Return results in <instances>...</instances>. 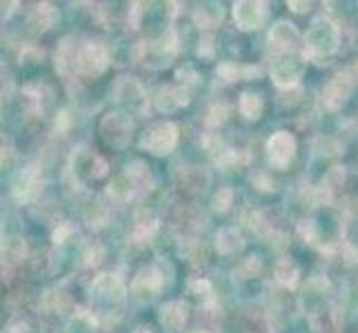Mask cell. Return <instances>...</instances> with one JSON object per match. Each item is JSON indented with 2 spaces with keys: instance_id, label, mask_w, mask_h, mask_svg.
<instances>
[{
  "instance_id": "d4e9b609",
  "label": "cell",
  "mask_w": 358,
  "mask_h": 333,
  "mask_svg": "<svg viewBox=\"0 0 358 333\" xmlns=\"http://www.w3.org/2000/svg\"><path fill=\"white\" fill-rule=\"evenodd\" d=\"M274 278H276V282L280 287L294 289L296 285H299V280H301V269L292 260V258H280V260L276 262V267H274Z\"/></svg>"
},
{
  "instance_id": "5b68a950",
  "label": "cell",
  "mask_w": 358,
  "mask_h": 333,
  "mask_svg": "<svg viewBox=\"0 0 358 333\" xmlns=\"http://www.w3.org/2000/svg\"><path fill=\"white\" fill-rule=\"evenodd\" d=\"M109 67V49L101 40H87L78 47L76 73L80 78H98Z\"/></svg>"
},
{
  "instance_id": "7a4b0ae2",
  "label": "cell",
  "mask_w": 358,
  "mask_h": 333,
  "mask_svg": "<svg viewBox=\"0 0 358 333\" xmlns=\"http://www.w3.org/2000/svg\"><path fill=\"white\" fill-rule=\"evenodd\" d=\"M341 45V29L331 18H316L305 34L303 54L310 60H323L331 54H336Z\"/></svg>"
},
{
  "instance_id": "44dd1931",
  "label": "cell",
  "mask_w": 358,
  "mask_h": 333,
  "mask_svg": "<svg viewBox=\"0 0 358 333\" xmlns=\"http://www.w3.org/2000/svg\"><path fill=\"white\" fill-rule=\"evenodd\" d=\"M76 58H78V47L73 45V38H63L56 49V69L60 76H71L76 73Z\"/></svg>"
},
{
  "instance_id": "30bf717a",
  "label": "cell",
  "mask_w": 358,
  "mask_h": 333,
  "mask_svg": "<svg viewBox=\"0 0 358 333\" xmlns=\"http://www.w3.org/2000/svg\"><path fill=\"white\" fill-rule=\"evenodd\" d=\"M69 167H71V174L78 180H101L109 171L107 160L90 149H85V147H80V149L71 154Z\"/></svg>"
},
{
  "instance_id": "1f68e13d",
  "label": "cell",
  "mask_w": 358,
  "mask_h": 333,
  "mask_svg": "<svg viewBox=\"0 0 358 333\" xmlns=\"http://www.w3.org/2000/svg\"><path fill=\"white\" fill-rule=\"evenodd\" d=\"M203 149L209 154V156H214V160H220L225 154H227V142L220 138L218 133H205L203 135Z\"/></svg>"
},
{
  "instance_id": "603a6c76",
  "label": "cell",
  "mask_w": 358,
  "mask_h": 333,
  "mask_svg": "<svg viewBox=\"0 0 358 333\" xmlns=\"http://www.w3.org/2000/svg\"><path fill=\"white\" fill-rule=\"evenodd\" d=\"M176 182L180 184V189L196 193V191H203L207 187L209 176L199 167H182L176 174Z\"/></svg>"
},
{
  "instance_id": "3957f363",
  "label": "cell",
  "mask_w": 358,
  "mask_h": 333,
  "mask_svg": "<svg viewBox=\"0 0 358 333\" xmlns=\"http://www.w3.org/2000/svg\"><path fill=\"white\" fill-rule=\"evenodd\" d=\"M90 298H92V311L94 316H103V313H120L127 298V289L122 285V280L114 274H101L90 289Z\"/></svg>"
},
{
  "instance_id": "f35d334b",
  "label": "cell",
  "mask_w": 358,
  "mask_h": 333,
  "mask_svg": "<svg viewBox=\"0 0 358 333\" xmlns=\"http://www.w3.org/2000/svg\"><path fill=\"white\" fill-rule=\"evenodd\" d=\"M73 233V225H69V222H63V225H58V229H54L52 233V240L54 244H65Z\"/></svg>"
},
{
  "instance_id": "74e56055",
  "label": "cell",
  "mask_w": 358,
  "mask_h": 333,
  "mask_svg": "<svg viewBox=\"0 0 358 333\" xmlns=\"http://www.w3.org/2000/svg\"><path fill=\"white\" fill-rule=\"evenodd\" d=\"M176 78H178V84H182V87H187V89H189L192 84L199 82V73H196L192 67H182V69H178Z\"/></svg>"
},
{
  "instance_id": "e575fe53",
  "label": "cell",
  "mask_w": 358,
  "mask_h": 333,
  "mask_svg": "<svg viewBox=\"0 0 358 333\" xmlns=\"http://www.w3.org/2000/svg\"><path fill=\"white\" fill-rule=\"evenodd\" d=\"M231 202H234V189H229V187L218 189V193L214 195V212H218V214L227 212Z\"/></svg>"
},
{
  "instance_id": "ba28073f",
  "label": "cell",
  "mask_w": 358,
  "mask_h": 333,
  "mask_svg": "<svg viewBox=\"0 0 358 333\" xmlns=\"http://www.w3.org/2000/svg\"><path fill=\"white\" fill-rule=\"evenodd\" d=\"M114 98L127 111L136 116H143L150 105H147V91L134 76H120L114 84Z\"/></svg>"
},
{
  "instance_id": "ee69618b",
  "label": "cell",
  "mask_w": 358,
  "mask_h": 333,
  "mask_svg": "<svg viewBox=\"0 0 358 333\" xmlns=\"http://www.w3.org/2000/svg\"><path fill=\"white\" fill-rule=\"evenodd\" d=\"M192 333H207V331H201V329H199V331H192Z\"/></svg>"
},
{
  "instance_id": "ffe728a7",
  "label": "cell",
  "mask_w": 358,
  "mask_h": 333,
  "mask_svg": "<svg viewBox=\"0 0 358 333\" xmlns=\"http://www.w3.org/2000/svg\"><path fill=\"white\" fill-rule=\"evenodd\" d=\"M303 78V65L294 60H278L271 65V80L278 89H296Z\"/></svg>"
},
{
  "instance_id": "8992f818",
  "label": "cell",
  "mask_w": 358,
  "mask_h": 333,
  "mask_svg": "<svg viewBox=\"0 0 358 333\" xmlns=\"http://www.w3.org/2000/svg\"><path fill=\"white\" fill-rule=\"evenodd\" d=\"M178 145V127L176 122H158V125L150 127L141 138V149H147L154 156H167L176 149Z\"/></svg>"
},
{
  "instance_id": "4dcf8cb0",
  "label": "cell",
  "mask_w": 358,
  "mask_h": 333,
  "mask_svg": "<svg viewBox=\"0 0 358 333\" xmlns=\"http://www.w3.org/2000/svg\"><path fill=\"white\" fill-rule=\"evenodd\" d=\"M43 306H45V311L47 313H52V316H63L69 306H71V300H69V295L65 291H47L43 295Z\"/></svg>"
},
{
  "instance_id": "d6a6232c",
  "label": "cell",
  "mask_w": 358,
  "mask_h": 333,
  "mask_svg": "<svg viewBox=\"0 0 358 333\" xmlns=\"http://www.w3.org/2000/svg\"><path fill=\"white\" fill-rule=\"evenodd\" d=\"M261 269H263L261 258H258V256H247L245 260L236 267L234 274H238L241 278H256L258 274H261Z\"/></svg>"
},
{
  "instance_id": "9a60e30c",
  "label": "cell",
  "mask_w": 358,
  "mask_h": 333,
  "mask_svg": "<svg viewBox=\"0 0 358 333\" xmlns=\"http://www.w3.org/2000/svg\"><path fill=\"white\" fill-rule=\"evenodd\" d=\"M267 18V5L258 0H241L234 5V22L243 31L258 29Z\"/></svg>"
},
{
  "instance_id": "5bb4252c",
  "label": "cell",
  "mask_w": 358,
  "mask_h": 333,
  "mask_svg": "<svg viewBox=\"0 0 358 333\" xmlns=\"http://www.w3.org/2000/svg\"><path fill=\"white\" fill-rule=\"evenodd\" d=\"M163 285H165V276H163V271L158 269V265H147L136 274L131 282V293L141 300H150L154 295H158Z\"/></svg>"
},
{
  "instance_id": "4316f807",
  "label": "cell",
  "mask_w": 358,
  "mask_h": 333,
  "mask_svg": "<svg viewBox=\"0 0 358 333\" xmlns=\"http://www.w3.org/2000/svg\"><path fill=\"white\" fill-rule=\"evenodd\" d=\"M27 258V244L22 238H7L3 240V267L11 269L20 265Z\"/></svg>"
},
{
  "instance_id": "836d02e7",
  "label": "cell",
  "mask_w": 358,
  "mask_h": 333,
  "mask_svg": "<svg viewBox=\"0 0 358 333\" xmlns=\"http://www.w3.org/2000/svg\"><path fill=\"white\" fill-rule=\"evenodd\" d=\"M227 116H229V107L220 103V105H214L212 109L207 111L205 122L209 127H218V125H223V122L227 120Z\"/></svg>"
},
{
  "instance_id": "277c9868",
  "label": "cell",
  "mask_w": 358,
  "mask_h": 333,
  "mask_svg": "<svg viewBox=\"0 0 358 333\" xmlns=\"http://www.w3.org/2000/svg\"><path fill=\"white\" fill-rule=\"evenodd\" d=\"M178 52V38L174 29H167L163 36H158L156 40H145L138 43V49H136V56H138L145 65L150 67H167L169 60L176 56Z\"/></svg>"
},
{
  "instance_id": "83f0119b",
  "label": "cell",
  "mask_w": 358,
  "mask_h": 333,
  "mask_svg": "<svg viewBox=\"0 0 358 333\" xmlns=\"http://www.w3.org/2000/svg\"><path fill=\"white\" fill-rule=\"evenodd\" d=\"M187 293H192V298H196V300L201 302L203 309L216 304L214 302V287H212V282L205 280V278H194V280H189Z\"/></svg>"
},
{
  "instance_id": "ac0fdd59",
  "label": "cell",
  "mask_w": 358,
  "mask_h": 333,
  "mask_svg": "<svg viewBox=\"0 0 358 333\" xmlns=\"http://www.w3.org/2000/svg\"><path fill=\"white\" fill-rule=\"evenodd\" d=\"M189 320V304L182 300H169L158 309V323L167 333H178Z\"/></svg>"
},
{
  "instance_id": "8d00e7d4",
  "label": "cell",
  "mask_w": 358,
  "mask_h": 333,
  "mask_svg": "<svg viewBox=\"0 0 358 333\" xmlns=\"http://www.w3.org/2000/svg\"><path fill=\"white\" fill-rule=\"evenodd\" d=\"M218 73L227 82H231V80H236V78H243V67H236L234 63H223V65H218Z\"/></svg>"
},
{
  "instance_id": "f546056e",
  "label": "cell",
  "mask_w": 358,
  "mask_h": 333,
  "mask_svg": "<svg viewBox=\"0 0 358 333\" xmlns=\"http://www.w3.org/2000/svg\"><path fill=\"white\" fill-rule=\"evenodd\" d=\"M54 22H56V9L49 3L38 5L29 16V27H34V31H45L52 27Z\"/></svg>"
},
{
  "instance_id": "60d3db41",
  "label": "cell",
  "mask_w": 358,
  "mask_h": 333,
  "mask_svg": "<svg viewBox=\"0 0 358 333\" xmlns=\"http://www.w3.org/2000/svg\"><path fill=\"white\" fill-rule=\"evenodd\" d=\"M145 7L143 3H134L131 9H129V24H131V29H138V24H141V16H143V9Z\"/></svg>"
},
{
  "instance_id": "484cf974",
  "label": "cell",
  "mask_w": 358,
  "mask_h": 333,
  "mask_svg": "<svg viewBox=\"0 0 358 333\" xmlns=\"http://www.w3.org/2000/svg\"><path fill=\"white\" fill-rule=\"evenodd\" d=\"M223 16H225V11L220 3H205L196 9L194 20L199 24V29H214L218 27V22L223 20Z\"/></svg>"
},
{
  "instance_id": "d590c367",
  "label": "cell",
  "mask_w": 358,
  "mask_h": 333,
  "mask_svg": "<svg viewBox=\"0 0 358 333\" xmlns=\"http://www.w3.org/2000/svg\"><path fill=\"white\" fill-rule=\"evenodd\" d=\"M214 43H216V38H214L212 34L201 36V40H199V56L201 58H214V54H216Z\"/></svg>"
},
{
  "instance_id": "b9f144b4",
  "label": "cell",
  "mask_w": 358,
  "mask_h": 333,
  "mask_svg": "<svg viewBox=\"0 0 358 333\" xmlns=\"http://www.w3.org/2000/svg\"><path fill=\"white\" fill-rule=\"evenodd\" d=\"M289 7L294 9V11H299V14H303V11H310V3H296V0H292L289 3Z\"/></svg>"
},
{
  "instance_id": "e0dca14e",
  "label": "cell",
  "mask_w": 358,
  "mask_h": 333,
  "mask_svg": "<svg viewBox=\"0 0 358 333\" xmlns=\"http://www.w3.org/2000/svg\"><path fill=\"white\" fill-rule=\"evenodd\" d=\"M154 107L163 114H171L185 105H189V89L182 87V84H163L158 87L154 94Z\"/></svg>"
},
{
  "instance_id": "f1b7e54d",
  "label": "cell",
  "mask_w": 358,
  "mask_h": 333,
  "mask_svg": "<svg viewBox=\"0 0 358 333\" xmlns=\"http://www.w3.org/2000/svg\"><path fill=\"white\" fill-rule=\"evenodd\" d=\"M265 109V103L263 98L258 94H252V91H245L241 94V101H238V111L243 114L245 120H258Z\"/></svg>"
},
{
  "instance_id": "4fadbf2b",
  "label": "cell",
  "mask_w": 358,
  "mask_h": 333,
  "mask_svg": "<svg viewBox=\"0 0 358 333\" xmlns=\"http://www.w3.org/2000/svg\"><path fill=\"white\" fill-rule=\"evenodd\" d=\"M269 49L271 54H292L301 45V34L287 20H278L269 29Z\"/></svg>"
},
{
  "instance_id": "cb8c5ba5",
  "label": "cell",
  "mask_w": 358,
  "mask_h": 333,
  "mask_svg": "<svg viewBox=\"0 0 358 333\" xmlns=\"http://www.w3.org/2000/svg\"><path fill=\"white\" fill-rule=\"evenodd\" d=\"M214 244H216V251L220 256H234V253H238L245 246V240H243L238 229L227 227V229H220L216 233V242Z\"/></svg>"
},
{
  "instance_id": "7402d4cb",
  "label": "cell",
  "mask_w": 358,
  "mask_h": 333,
  "mask_svg": "<svg viewBox=\"0 0 358 333\" xmlns=\"http://www.w3.org/2000/svg\"><path fill=\"white\" fill-rule=\"evenodd\" d=\"M158 231V218L150 212V209H141L134 218V238L138 242H150Z\"/></svg>"
},
{
  "instance_id": "6da1fadb",
  "label": "cell",
  "mask_w": 358,
  "mask_h": 333,
  "mask_svg": "<svg viewBox=\"0 0 358 333\" xmlns=\"http://www.w3.org/2000/svg\"><path fill=\"white\" fill-rule=\"evenodd\" d=\"M152 189V174L150 167L141 160H134L125 167L122 174H118L107 187V195L109 200L114 202H127L134 198H141L147 191Z\"/></svg>"
},
{
  "instance_id": "7bdbcfd3",
  "label": "cell",
  "mask_w": 358,
  "mask_h": 333,
  "mask_svg": "<svg viewBox=\"0 0 358 333\" xmlns=\"http://www.w3.org/2000/svg\"><path fill=\"white\" fill-rule=\"evenodd\" d=\"M131 333H152V329L150 327H136Z\"/></svg>"
},
{
  "instance_id": "d6986e66",
  "label": "cell",
  "mask_w": 358,
  "mask_h": 333,
  "mask_svg": "<svg viewBox=\"0 0 358 333\" xmlns=\"http://www.w3.org/2000/svg\"><path fill=\"white\" fill-rule=\"evenodd\" d=\"M307 318H310L312 333H341L343 323H345L343 311L336 304H327L325 309H320Z\"/></svg>"
},
{
  "instance_id": "9c48e42d",
  "label": "cell",
  "mask_w": 358,
  "mask_h": 333,
  "mask_svg": "<svg viewBox=\"0 0 358 333\" xmlns=\"http://www.w3.org/2000/svg\"><path fill=\"white\" fill-rule=\"evenodd\" d=\"M356 82H358V78L354 76L350 67H348V69H343V71H338L336 76H331L329 82L323 87V94H320V98H323V105H325L329 111L341 109L345 103H348V98L352 96Z\"/></svg>"
},
{
  "instance_id": "7c38bea8",
  "label": "cell",
  "mask_w": 358,
  "mask_h": 333,
  "mask_svg": "<svg viewBox=\"0 0 358 333\" xmlns=\"http://www.w3.org/2000/svg\"><path fill=\"white\" fill-rule=\"evenodd\" d=\"M41 184H43L41 167L27 165V167H22L14 178H11V195L16 198V202L27 205L41 193Z\"/></svg>"
},
{
  "instance_id": "2e32d148",
  "label": "cell",
  "mask_w": 358,
  "mask_h": 333,
  "mask_svg": "<svg viewBox=\"0 0 358 333\" xmlns=\"http://www.w3.org/2000/svg\"><path fill=\"white\" fill-rule=\"evenodd\" d=\"M331 300V285L327 278H312L307 282V287L303 291V298H301V304L307 316H312L320 309H325Z\"/></svg>"
},
{
  "instance_id": "8fae6325",
  "label": "cell",
  "mask_w": 358,
  "mask_h": 333,
  "mask_svg": "<svg viewBox=\"0 0 358 333\" xmlns=\"http://www.w3.org/2000/svg\"><path fill=\"white\" fill-rule=\"evenodd\" d=\"M296 149H299V142L289 131H276L265 145L267 160L274 169H287L296 158Z\"/></svg>"
},
{
  "instance_id": "52a82bcc",
  "label": "cell",
  "mask_w": 358,
  "mask_h": 333,
  "mask_svg": "<svg viewBox=\"0 0 358 333\" xmlns=\"http://www.w3.org/2000/svg\"><path fill=\"white\" fill-rule=\"evenodd\" d=\"M98 129H101L103 140L109 147H114V149H125L131 140L134 125H131V120L125 111H109V114L103 116L101 127Z\"/></svg>"
},
{
  "instance_id": "ab89813d",
  "label": "cell",
  "mask_w": 358,
  "mask_h": 333,
  "mask_svg": "<svg viewBox=\"0 0 358 333\" xmlns=\"http://www.w3.org/2000/svg\"><path fill=\"white\" fill-rule=\"evenodd\" d=\"M103 246H98V244H94L92 246V249L87 251V253H85V260H83V265L85 267H96L98 262H101L103 260Z\"/></svg>"
}]
</instances>
